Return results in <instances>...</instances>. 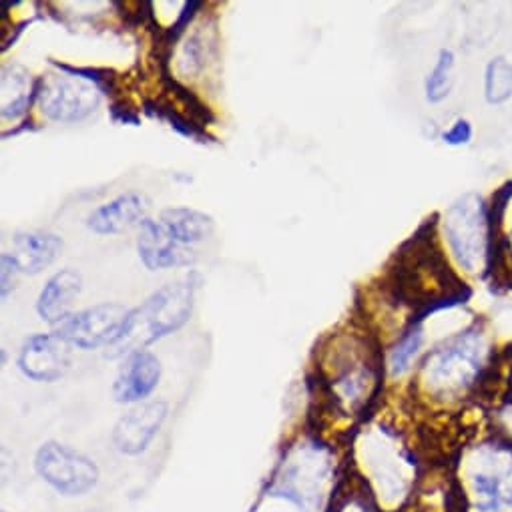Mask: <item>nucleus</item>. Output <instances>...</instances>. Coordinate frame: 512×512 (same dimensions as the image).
Returning <instances> with one entry per match:
<instances>
[{
    "label": "nucleus",
    "instance_id": "1",
    "mask_svg": "<svg viewBox=\"0 0 512 512\" xmlns=\"http://www.w3.org/2000/svg\"><path fill=\"white\" fill-rule=\"evenodd\" d=\"M494 370V352L486 334L468 328L436 346L420 364L416 390L434 406H458L474 398Z\"/></svg>",
    "mask_w": 512,
    "mask_h": 512
},
{
    "label": "nucleus",
    "instance_id": "2",
    "mask_svg": "<svg viewBox=\"0 0 512 512\" xmlns=\"http://www.w3.org/2000/svg\"><path fill=\"white\" fill-rule=\"evenodd\" d=\"M346 468L382 512H408L420 494L416 454L392 428H372Z\"/></svg>",
    "mask_w": 512,
    "mask_h": 512
},
{
    "label": "nucleus",
    "instance_id": "3",
    "mask_svg": "<svg viewBox=\"0 0 512 512\" xmlns=\"http://www.w3.org/2000/svg\"><path fill=\"white\" fill-rule=\"evenodd\" d=\"M454 512H512V446L494 434L464 444L452 464Z\"/></svg>",
    "mask_w": 512,
    "mask_h": 512
},
{
    "label": "nucleus",
    "instance_id": "4",
    "mask_svg": "<svg viewBox=\"0 0 512 512\" xmlns=\"http://www.w3.org/2000/svg\"><path fill=\"white\" fill-rule=\"evenodd\" d=\"M195 290L193 280L185 278L153 292L141 306L129 310L119 338L105 354L109 358H125L183 328L193 312Z\"/></svg>",
    "mask_w": 512,
    "mask_h": 512
},
{
    "label": "nucleus",
    "instance_id": "5",
    "mask_svg": "<svg viewBox=\"0 0 512 512\" xmlns=\"http://www.w3.org/2000/svg\"><path fill=\"white\" fill-rule=\"evenodd\" d=\"M332 462L326 450L312 442L292 448L276 470L266 496L286 500L300 512H326L346 472Z\"/></svg>",
    "mask_w": 512,
    "mask_h": 512
},
{
    "label": "nucleus",
    "instance_id": "6",
    "mask_svg": "<svg viewBox=\"0 0 512 512\" xmlns=\"http://www.w3.org/2000/svg\"><path fill=\"white\" fill-rule=\"evenodd\" d=\"M442 233L456 266L474 278L486 276L494 268V223L492 207L480 195L458 197L442 215Z\"/></svg>",
    "mask_w": 512,
    "mask_h": 512
},
{
    "label": "nucleus",
    "instance_id": "7",
    "mask_svg": "<svg viewBox=\"0 0 512 512\" xmlns=\"http://www.w3.org/2000/svg\"><path fill=\"white\" fill-rule=\"evenodd\" d=\"M33 466L37 476L65 498H85L101 482L99 464L91 456L55 440L39 446Z\"/></svg>",
    "mask_w": 512,
    "mask_h": 512
},
{
    "label": "nucleus",
    "instance_id": "8",
    "mask_svg": "<svg viewBox=\"0 0 512 512\" xmlns=\"http://www.w3.org/2000/svg\"><path fill=\"white\" fill-rule=\"evenodd\" d=\"M37 105L55 123H81L101 105V91L89 77L47 75L37 83Z\"/></svg>",
    "mask_w": 512,
    "mask_h": 512
},
{
    "label": "nucleus",
    "instance_id": "9",
    "mask_svg": "<svg viewBox=\"0 0 512 512\" xmlns=\"http://www.w3.org/2000/svg\"><path fill=\"white\" fill-rule=\"evenodd\" d=\"M129 310L119 304H99L73 312L65 322L55 326V334L71 348L97 350L109 348L125 324Z\"/></svg>",
    "mask_w": 512,
    "mask_h": 512
},
{
    "label": "nucleus",
    "instance_id": "10",
    "mask_svg": "<svg viewBox=\"0 0 512 512\" xmlns=\"http://www.w3.org/2000/svg\"><path fill=\"white\" fill-rule=\"evenodd\" d=\"M71 360L73 348L55 332H51L29 336L21 346L17 366L29 380L53 384L69 372Z\"/></svg>",
    "mask_w": 512,
    "mask_h": 512
},
{
    "label": "nucleus",
    "instance_id": "11",
    "mask_svg": "<svg viewBox=\"0 0 512 512\" xmlns=\"http://www.w3.org/2000/svg\"><path fill=\"white\" fill-rule=\"evenodd\" d=\"M169 416V404L163 400H149L131 406L113 428V446L123 456H139L147 452Z\"/></svg>",
    "mask_w": 512,
    "mask_h": 512
},
{
    "label": "nucleus",
    "instance_id": "12",
    "mask_svg": "<svg viewBox=\"0 0 512 512\" xmlns=\"http://www.w3.org/2000/svg\"><path fill=\"white\" fill-rule=\"evenodd\" d=\"M161 374V362L149 350H135L127 354L113 382L115 400L127 406L149 402L161 382Z\"/></svg>",
    "mask_w": 512,
    "mask_h": 512
},
{
    "label": "nucleus",
    "instance_id": "13",
    "mask_svg": "<svg viewBox=\"0 0 512 512\" xmlns=\"http://www.w3.org/2000/svg\"><path fill=\"white\" fill-rule=\"evenodd\" d=\"M137 251L143 266L149 272L185 268L197 262V251L191 247L179 245L163 227L159 219L147 217L139 225Z\"/></svg>",
    "mask_w": 512,
    "mask_h": 512
},
{
    "label": "nucleus",
    "instance_id": "14",
    "mask_svg": "<svg viewBox=\"0 0 512 512\" xmlns=\"http://www.w3.org/2000/svg\"><path fill=\"white\" fill-rule=\"evenodd\" d=\"M151 209L145 193L127 191L99 205L87 217V227L97 235H117L131 227H139Z\"/></svg>",
    "mask_w": 512,
    "mask_h": 512
},
{
    "label": "nucleus",
    "instance_id": "15",
    "mask_svg": "<svg viewBox=\"0 0 512 512\" xmlns=\"http://www.w3.org/2000/svg\"><path fill=\"white\" fill-rule=\"evenodd\" d=\"M63 239L47 231H25L13 237L11 251H5L19 274L37 276L51 268L63 253Z\"/></svg>",
    "mask_w": 512,
    "mask_h": 512
},
{
    "label": "nucleus",
    "instance_id": "16",
    "mask_svg": "<svg viewBox=\"0 0 512 512\" xmlns=\"http://www.w3.org/2000/svg\"><path fill=\"white\" fill-rule=\"evenodd\" d=\"M83 290V276L77 270H61L47 280L37 300V314L43 322L59 326L73 312V302Z\"/></svg>",
    "mask_w": 512,
    "mask_h": 512
},
{
    "label": "nucleus",
    "instance_id": "17",
    "mask_svg": "<svg viewBox=\"0 0 512 512\" xmlns=\"http://www.w3.org/2000/svg\"><path fill=\"white\" fill-rule=\"evenodd\" d=\"M163 227L167 229V233L183 247H191L195 249L197 243L205 241L213 229L215 223L211 219V215L191 209V207H171L159 213L157 217Z\"/></svg>",
    "mask_w": 512,
    "mask_h": 512
},
{
    "label": "nucleus",
    "instance_id": "18",
    "mask_svg": "<svg viewBox=\"0 0 512 512\" xmlns=\"http://www.w3.org/2000/svg\"><path fill=\"white\" fill-rule=\"evenodd\" d=\"M0 91H3V119L15 121L21 119L33 99H37V85L33 87L31 75L21 65H5L3 79H0Z\"/></svg>",
    "mask_w": 512,
    "mask_h": 512
},
{
    "label": "nucleus",
    "instance_id": "19",
    "mask_svg": "<svg viewBox=\"0 0 512 512\" xmlns=\"http://www.w3.org/2000/svg\"><path fill=\"white\" fill-rule=\"evenodd\" d=\"M326 512H382V510L374 502V498L368 494V490L346 468L344 478L338 490L334 492Z\"/></svg>",
    "mask_w": 512,
    "mask_h": 512
},
{
    "label": "nucleus",
    "instance_id": "20",
    "mask_svg": "<svg viewBox=\"0 0 512 512\" xmlns=\"http://www.w3.org/2000/svg\"><path fill=\"white\" fill-rule=\"evenodd\" d=\"M424 346V332L422 328L414 326L410 328L390 350L388 354V362H386V372L392 380H398L402 376H406L412 366L416 364L420 352Z\"/></svg>",
    "mask_w": 512,
    "mask_h": 512
},
{
    "label": "nucleus",
    "instance_id": "21",
    "mask_svg": "<svg viewBox=\"0 0 512 512\" xmlns=\"http://www.w3.org/2000/svg\"><path fill=\"white\" fill-rule=\"evenodd\" d=\"M454 69H456V57L450 49H442L438 53V59L432 67V71L428 73L426 81H424V93H426V101L436 105L442 103L454 87Z\"/></svg>",
    "mask_w": 512,
    "mask_h": 512
},
{
    "label": "nucleus",
    "instance_id": "22",
    "mask_svg": "<svg viewBox=\"0 0 512 512\" xmlns=\"http://www.w3.org/2000/svg\"><path fill=\"white\" fill-rule=\"evenodd\" d=\"M512 97V63L496 57L484 71V99L490 105H502Z\"/></svg>",
    "mask_w": 512,
    "mask_h": 512
},
{
    "label": "nucleus",
    "instance_id": "23",
    "mask_svg": "<svg viewBox=\"0 0 512 512\" xmlns=\"http://www.w3.org/2000/svg\"><path fill=\"white\" fill-rule=\"evenodd\" d=\"M492 223L496 247L512 260V187L502 191L492 205Z\"/></svg>",
    "mask_w": 512,
    "mask_h": 512
},
{
    "label": "nucleus",
    "instance_id": "24",
    "mask_svg": "<svg viewBox=\"0 0 512 512\" xmlns=\"http://www.w3.org/2000/svg\"><path fill=\"white\" fill-rule=\"evenodd\" d=\"M490 434L512 446V396H500L494 400L490 412Z\"/></svg>",
    "mask_w": 512,
    "mask_h": 512
},
{
    "label": "nucleus",
    "instance_id": "25",
    "mask_svg": "<svg viewBox=\"0 0 512 512\" xmlns=\"http://www.w3.org/2000/svg\"><path fill=\"white\" fill-rule=\"evenodd\" d=\"M203 67V53H201V43L197 37H191L183 51H181V61H179V71L183 75H195Z\"/></svg>",
    "mask_w": 512,
    "mask_h": 512
},
{
    "label": "nucleus",
    "instance_id": "26",
    "mask_svg": "<svg viewBox=\"0 0 512 512\" xmlns=\"http://www.w3.org/2000/svg\"><path fill=\"white\" fill-rule=\"evenodd\" d=\"M472 125L466 119H458L456 123H452V127L448 131L442 133V141L450 147H460L466 145L472 139Z\"/></svg>",
    "mask_w": 512,
    "mask_h": 512
},
{
    "label": "nucleus",
    "instance_id": "27",
    "mask_svg": "<svg viewBox=\"0 0 512 512\" xmlns=\"http://www.w3.org/2000/svg\"><path fill=\"white\" fill-rule=\"evenodd\" d=\"M19 270L15 268V264L11 262V258L7 253H3V298L9 296L11 288H15V278H17Z\"/></svg>",
    "mask_w": 512,
    "mask_h": 512
},
{
    "label": "nucleus",
    "instance_id": "28",
    "mask_svg": "<svg viewBox=\"0 0 512 512\" xmlns=\"http://www.w3.org/2000/svg\"><path fill=\"white\" fill-rule=\"evenodd\" d=\"M504 396H512V354L508 356V362L504 368Z\"/></svg>",
    "mask_w": 512,
    "mask_h": 512
},
{
    "label": "nucleus",
    "instance_id": "29",
    "mask_svg": "<svg viewBox=\"0 0 512 512\" xmlns=\"http://www.w3.org/2000/svg\"><path fill=\"white\" fill-rule=\"evenodd\" d=\"M83 512H97V510H83Z\"/></svg>",
    "mask_w": 512,
    "mask_h": 512
},
{
    "label": "nucleus",
    "instance_id": "30",
    "mask_svg": "<svg viewBox=\"0 0 512 512\" xmlns=\"http://www.w3.org/2000/svg\"><path fill=\"white\" fill-rule=\"evenodd\" d=\"M408 512H412V510H408Z\"/></svg>",
    "mask_w": 512,
    "mask_h": 512
}]
</instances>
